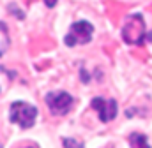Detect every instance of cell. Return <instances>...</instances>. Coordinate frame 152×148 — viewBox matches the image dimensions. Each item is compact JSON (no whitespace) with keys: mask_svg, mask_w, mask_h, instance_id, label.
<instances>
[{"mask_svg":"<svg viewBox=\"0 0 152 148\" xmlns=\"http://www.w3.org/2000/svg\"><path fill=\"white\" fill-rule=\"evenodd\" d=\"M122 39L127 44H143L145 42V21L140 12L126 18L122 27Z\"/></svg>","mask_w":152,"mask_h":148,"instance_id":"cell-1","label":"cell"},{"mask_svg":"<svg viewBox=\"0 0 152 148\" xmlns=\"http://www.w3.org/2000/svg\"><path fill=\"white\" fill-rule=\"evenodd\" d=\"M36 116H37V108L28 104V102H23V101H16L11 104V110H9V118L12 123H18L21 129H28L34 125L36 122Z\"/></svg>","mask_w":152,"mask_h":148,"instance_id":"cell-2","label":"cell"},{"mask_svg":"<svg viewBox=\"0 0 152 148\" xmlns=\"http://www.w3.org/2000/svg\"><path fill=\"white\" fill-rule=\"evenodd\" d=\"M44 101H46L48 108L51 111V115H55V116L67 115L73 108V104H75L73 95L67 94V92H50V94H46Z\"/></svg>","mask_w":152,"mask_h":148,"instance_id":"cell-3","label":"cell"},{"mask_svg":"<svg viewBox=\"0 0 152 148\" xmlns=\"http://www.w3.org/2000/svg\"><path fill=\"white\" fill-rule=\"evenodd\" d=\"M92 32L94 27L88 21H76L71 25L69 34L64 37V42L67 46H76V44H87L92 39Z\"/></svg>","mask_w":152,"mask_h":148,"instance_id":"cell-4","label":"cell"},{"mask_svg":"<svg viewBox=\"0 0 152 148\" xmlns=\"http://www.w3.org/2000/svg\"><path fill=\"white\" fill-rule=\"evenodd\" d=\"M92 110L97 111L99 115V120L101 122H112L115 116H117V101L115 99H103V97H96L92 99L90 102Z\"/></svg>","mask_w":152,"mask_h":148,"instance_id":"cell-5","label":"cell"},{"mask_svg":"<svg viewBox=\"0 0 152 148\" xmlns=\"http://www.w3.org/2000/svg\"><path fill=\"white\" fill-rule=\"evenodd\" d=\"M129 143H131V148H151L149 141H147V136L142 132H133L129 136Z\"/></svg>","mask_w":152,"mask_h":148,"instance_id":"cell-6","label":"cell"},{"mask_svg":"<svg viewBox=\"0 0 152 148\" xmlns=\"http://www.w3.org/2000/svg\"><path fill=\"white\" fill-rule=\"evenodd\" d=\"M0 30H2V55L7 51V46H9V39H7V27H5V23L2 21V25H0Z\"/></svg>","mask_w":152,"mask_h":148,"instance_id":"cell-7","label":"cell"},{"mask_svg":"<svg viewBox=\"0 0 152 148\" xmlns=\"http://www.w3.org/2000/svg\"><path fill=\"white\" fill-rule=\"evenodd\" d=\"M64 147L66 148H83V145L76 139H71V138H66L64 139Z\"/></svg>","mask_w":152,"mask_h":148,"instance_id":"cell-8","label":"cell"},{"mask_svg":"<svg viewBox=\"0 0 152 148\" xmlns=\"http://www.w3.org/2000/svg\"><path fill=\"white\" fill-rule=\"evenodd\" d=\"M57 2H58V0H44L46 7H50V9H51V7H55V4H57Z\"/></svg>","mask_w":152,"mask_h":148,"instance_id":"cell-9","label":"cell"},{"mask_svg":"<svg viewBox=\"0 0 152 148\" xmlns=\"http://www.w3.org/2000/svg\"><path fill=\"white\" fill-rule=\"evenodd\" d=\"M25 148H37V145H30V147H25Z\"/></svg>","mask_w":152,"mask_h":148,"instance_id":"cell-10","label":"cell"}]
</instances>
